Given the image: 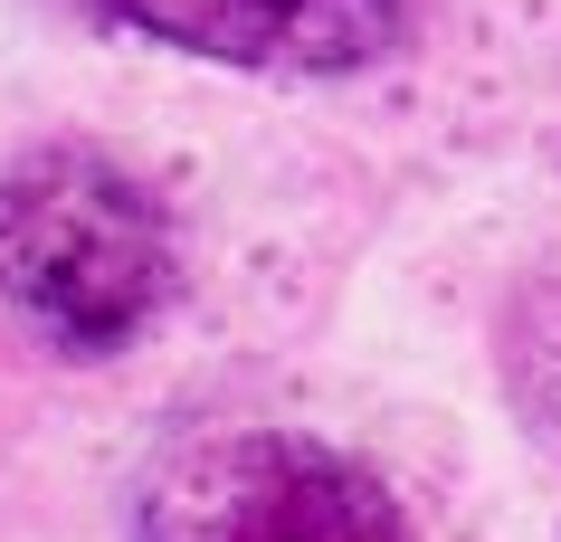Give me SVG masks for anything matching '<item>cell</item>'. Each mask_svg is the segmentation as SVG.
<instances>
[{"label":"cell","instance_id":"1","mask_svg":"<svg viewBox=\"0 0 561 542\" xmlns=\"http://www.w3.org/2000/svg\"><path fill=\"white\" fill-rule=\"evenodd\" d=\"M181 296L172 210L95 152H38L0 181V304L58 353H124Z\"/></svg>","mask_w":561,"mask_h":542},{"label":"cell","instance_id":"2","mask_svg":"<svg viewBox=\"0 0 561 542\" xmlns=\"http://www.w3.org/2000/svg\"><path fill=\"white\" fill-rule=\"evenodd\" d=\"M134 542H410V514L362 457L305 428H191L134 476Z\"/></svg>","mask_w":561,"mask_h":542},{"label":"cell","instance_id":"3","mask_svg":"<svg viewBox=\"0 0 561 542\" xmlns=\"http://www.w3.org/2000/svg\"><path fill=\"white\" fill-rule=\"evenodd\" d=\"M124 30L248 77H362L410 38V0H105Z\"/></svg>","mask_w":561,"mask_h":542},{"label":"cell","instance_id":"4","mask_svg":"<svg viewBox=\"0 0 561 542\" xmlns=\"http://www.w3.org/2000/svg\"><path fill=\"white\" fill-rule=\"evenodd\" d=\"M504 381L524 400V419L561 448V276L514 304V324H504Z\"/></svg>","mask_w":561,"mask_h":542}]
</instances>
